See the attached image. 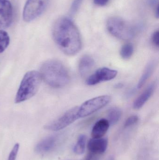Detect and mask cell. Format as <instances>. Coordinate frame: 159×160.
<instances>
[{"label":"cell","instance_id":"cell-1","mask_svg":"<svg viewBox=\"0 0 159 160\" xmlns=\"http://www.w3.org/2000/svg\"><path fill=\"white\" fill-rule=\"evenodd\" d=\"M53 39L59 48L66 55L73 56L82 48L80 33L75 24L69 18L62 17L54 23Z\"/></svg>","mask_w":159,"mask_h":160},{"label":"cell","instance_id":"cell-2","mask_svg":"<svg viewBox=\"0 0 159 160\" xmlns=\"http://www.w3.org/2000/svg\"><path fill=\"white\" fill-rule=\"evenodd\" d=\"M42 79L49 86L62 88L71 80L70 73L65 66L58 60L51 59L43 63L40 67Z\"/></svg>","mask_w":159,"mask_h":160},{"label":"cell","instance_id":"cell-3","mask_svg":"<svg viewBox=\"0 0 159 160\" xmlns=\"http://www.w3.org/2000/svg\"><path fill=\"white\" fill-rule=\"evenodd\" d=\"M41 75L36 71L26 73L19 87L15 98V103L23 102L31 98L37 93L41 85Z\"/></svg>","mask_w":159,"mask_h":160},{"label":"cell","instance_id":"cell-4","mask_svg":"<svg viewBox=\"0 0 159 160\" xmlns=\"http://www.w3.org/2000/svg\"><path fill=\"white\" fill-rule=\"evenodd\" d=\"M107 28L112 35L122 40L132 39L137 32L132 24L117 17H111L107 20Z\"/></svg>","mask_w":159,"mask_h":160},{"label":"cell","instance_id":"cell-5","mask_svg":"<svg viewBox=\"0 0 159 160\" xmlns=\"http://www.w3.org/2000/svg\"><path fill=\"white\" fill-rule=\"evenodd\" d=\"M111 99L110 96L103 95L87 101L78 107V118L86 117L95 112L109 103Z\"/></svg>","mask_w":159,"mask_h":160},{"label":"cell","instance_id":"cell-6","mask_svg":"<svg viewBox=\"0 0 159 160\" xmlns=\"http://www.w3.org/2000/svg\"><path fill=\"white\" fill-rule=\"evenodd\" d=\"M78 107L72 108L55 120L44 126L47 130L58 131L63 129L79 118L78 116Z\"/></svg>","mask_w":159,"mask_h":160},{"label":"cell","instance_id":"cell-7","mask_svg":"<svg viewBox=\"0 0 159 160\" xmlns=\"http://www.w3.org/2000/svg\"><path fill=\"white\" fill-rule=\"evenodd\" d=\"M49 0H28L23 10V20L30 22L38 18L45 10Z\"/></svg>","mask_w":159,"mask_h":160},{"label":"cell","instance_id":"cell-8","mask_svg":"<svg viewBox=\"0 0 159 160\" xmlns=\"http://www.w3.org/2000/svg\"><path fill=\"white\" fill-rule=\"evenodd\" d=\"M117 75L116 70L107 68L98 69L94 74L87 79L86 83L89 86L95 85L102 82L114 79Z\"/></svg>","mask_w":159,"mask_h":160},{"label":"cell","instance_id":"cell-9","mask_svg":"<svg viewBox=\"0 0 159 160\" xmlns=\"http://www.w3.org/2000/svg\"><path fill=\"white\" fill-rule=\"evenodd\" d=\"M13 18V7L11 2L7 0H0V29L9 27Z\"/></svg>","mask_w":159,"mask_h":160},{"label":"cell","instance_id":"cell-10","mask_svg":"<svg viewBox=\"0 0 159 160\" xmlns=\"http://www.w3.org/2000/svg\"><path fill=\"white\" fill-rule=\"evenodd\" d=\"M107 146L108 140L106 138H91L88 142L87 148L91 153L101 154L106 151Z\"/></svg>","mask_w":159,"mask_h":160},{"label":"cell","instance_id":"cell-11","mask_svg":"<svg viewBox=\"0 0 159 160\" xmlns=\"http://www.w3.org/2000/svg\"><path fill=\"white\" fill-rule=\"evenodd\" d=\"M156 87V82H153L149 85L145 90L135 100L133 103V108L136 110L141 109L153 95Z\"/></svg>","mask_w":159,"mask_h":160},{"label":"cell","instance_id":"cell-12","mask_svg":"<svg viewBox=\"0 0 159 160\" xmlns=\"http://www.w3.org/2000/svg\"><path fill=\"white\" fill-rule=\"evenodd\" d=\"M110 127V124L107 119L103 118L95 123L91 131L92 138H102L106 133Z\"/></svg>","mask_w":159,"mask_h":160},{"label":"cell","instance_id":"cell-13","mask_svg":"<svg viewBox=\"0 0 159 160\" xmlns=\"http://www.w3.org/2000/svg\"><path fill=\"white\" fill-rule=\"evenodd\" d=\"M57 140V137L54 136H49L43 139L36 145L35 151L38 154L48 152L55 147Z\"/></svg>","mask_w":159,"mask_h":160},{"label":"cell","instance_id":"cell-14","mask_svg":"<svg viewBox=\"0 0 159 160\" xmlns=\"http://www.w3.org/2000/svg\"><path fill=\"white\" fill-rule=\"evenodd\" d=\"M94 64V61L89 55H85L81 57L78 64V70L82 77L86 76L91 70Z\"/></svg>","mask_w":159,"mask_h":160},{"label":"cell","instance_id":"cell-15","mask_svg":"<svg viewBox=\"0 0 159 160\" xmlns=\"http://www.w3.org/2000/svg\"><path fill=\"white\" fill-rule=\"evenodd\" d=\"M155 66H156V64L154 61L149 62L148 64L147 65L144 71L138 82V86H137L138 88L143 87L144 85L146 82L151 77L152 73L154 72V69H155Z\"/></svg>","mask_w":159,"mask_h":160},{"label":"cell","instance_id":"cell-16","mask_svg":"<svg viewBox=\"0 0 159 160\" xmlns=\"http://www.w3.org/2000/svg\"><path fill=\"white\" fill-rule=\"evenodd\" d=\"M122 112L118 107H112L108 110L107 112L108 122L110 125H114L116 124L121 117Z\"/></svg>","mask_w":159,"mask_h":160},{"label":"cell","instance_id":"cell-17","mask_svg":"<svg viewBox=\"0 0 159 160\" xmlns=\"http://www.w3.org/2000/svg\"><path fill=\"white\" fill-rule=\"evenodd\" d=\"M86 135L82 134L79 136L76 143L74 147V152L77 155H81L85 153L87 144Z\"/></svg>","mask_w":159,"mask_h":160},{"label":"cell","instance_id":"cell-18","mask_svg":"<svg viewBox=\"0 0 159 160\" xmlns=\"http://www.w3.org/2000/svg\"><path fill=\"white\" fill-rule=\"evenodd\" d=\"M10 43V38L5 31L0 30V53L3 52L8 47Z\"/></svg>","mask_w":159,"mask_h":160},{"label":"cell","instance_id":"cell-19","mask_svg":"<svg viewBox=\"0 0 159 160\" xmlns=\"http://www.w3.org/2000/svg\"><path fill=\"white\" fill-rule=\"evenodd\" d=\"M133 53V47L130 43L125 44L120 50V56L125 60H128L131 58Z\"/></svg>","mask_w":159,"mask_h":160},{"label":"cell","instance_id":"cell-20","mask_svg":"<svg viewBox=\"0 0 159 160\" xmlns=\"http://www.w3.org/2000/svg\"><path fill=\"white\" fill-rule=\"evenodd\" d=\"M139 120V118L137 116L133 115L129 117L124 123V127L128 128L136 124Z\"/></svg>","mask_w":159,"mask_h":160},{"label":"cell","instance_id":"cell-21","mask_svg":"<svg viewBox=\"0 0 159 160\" xmlns=\"http://www.w3.org/2000/svg\"><path fill=\"white\" fill-rule=\"evenodd\" d=\"M20 145L19 143H16L14 145V147L12 148L9 154L7 160H16L18 152L19 149Z\"/></svg>","mask_w":159,"mask_h":160},{"label":"cell","instance_id":"cell-22","mask_svg":"<svg viewBox=\"0 0 159 160\" xmlns=\"http://www.w3.org/2000/svg\"><path fill=\"white\" fill-rule=\"evenodd\" d=\"M152 42L153 45L158 48L159 46V32L158 31H156L153 34L152 37Z\"/></svg>","mask_w":159,"mask_h":160},{"label":"cell","instance_id":"cell-23","mask_svg":"<svg viewBox=\"0 0 159 160\" xmlns=\"http://www.w3.org/2000/svg\"><path fill=\"white\" fill-rule=\"evenodd\" d=\"M109 0H93L94 3L100 6L105 5L109 2Z\"/></svg>","mask_w":159,"mask_h":160},{"label":"cell","instance_id":"cell-24","mask_svg":"<svg viewBox=\"0 0 159 160\" xmlns=\"http://www.w3.org/2000/svg\"><path fill=\"white\" fill-rule=\"evenodd\" d=\"M81 0H74V2L73 3L72 6V12H74L77 10V8L79 7L81 2Z\"/></svg>","mask_w":159,"mask_h":160},{"label":"cell","instance_id":"cell-25","mask_svg":"<svg viewBox=\"0 0 159 160\" xmlns=\"http://www.w3.org/2000/svg\"><path fill=\"white\" fill-rule=\"evenodd\" d=\"M114 160V159H113V158H110V160Z\"/></svg>","mask_w":159,"mask_h":160}]
</instances>
